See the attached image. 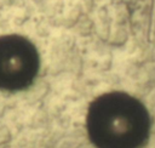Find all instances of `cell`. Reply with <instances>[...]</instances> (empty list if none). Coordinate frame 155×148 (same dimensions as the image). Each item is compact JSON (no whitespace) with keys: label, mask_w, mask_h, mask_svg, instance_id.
Here are the masks:
<instances>
[{"label":"cell","mask_w":155,"mask_h":148,"mask_svg":"<svg viewBox=\"0 0 155 148\" xmlns=\"http://www.w3.org/2000/svg\"><path fill=\"white\" fill-rule=\"evenodd\" d=\"M149 129L147 109L127 93L102 95L88 108L87 131L97 148H139Z\"/></svg>","instance_id":"obj_1"},{"label":"cell","mask_w":155,"mask_h":148,"mask_svg":"<svg viewBox=\"0 0 155 148\" xmlns=\"http://www.w3.org/2000/svg\"><path fill=\"white\" fill-rule=\"evenodd\" d=\"M39 69L35 46L21 35L0 36V89L17 91L29 86Z\"/></svg>","instance_id":"obj_2"}]
</instances>
